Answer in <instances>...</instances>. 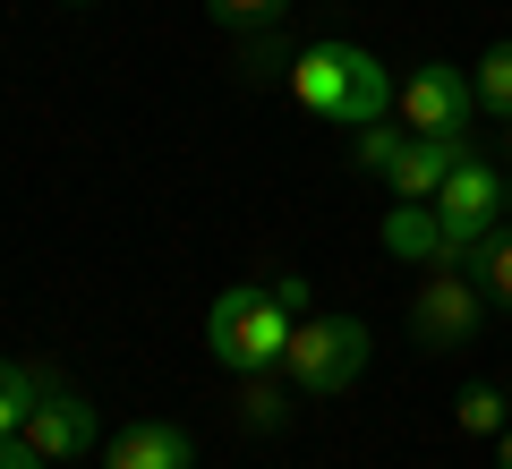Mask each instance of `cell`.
Masks as SVG:
<instances>
[{"label": "cell", "mask_w": 512, "mask_h": 469, "mask_svg": "<svg viewBox=\"0 0 512 469\" xmlns=\"http://www.w3.org/2000/svg\"><path fill=\"white\" fill-rule=\"evenodd\" d=\"M69 9H94V0H69Z\"/></svg>", "instance_id": "603a6c76"}, {"label": "cell", "mask_w": 512, "mask_h": 469, "mask_svg": "<svg viewBox=\"0 0 512 469\" xmlns=\"http://www.w3.org/2000/svg\"><path fill=\"white\" fill-rule=\"evenodd\" d=\"M393 120H402L410 137H461V128L478 120L470 69H453V60H419V69L393 86Z\"/></svg>", "instance_id": "5b68a950"}, {"label": "cell", "mask_w": 512, "mask_h": 469, "mask_svg": "<svg viewBox=\"0 0 512 469\" xmlns=\"http://www.w3.org/2000/svg\"><path fill=\"white\" fill-rule=\"evenodd\" d=\"M461 273H470V282L487 290V307H495V316H512V222L478 239V248L461 256Z\"/></svg>", "instance_id": "8fae6325"}, {"label": "cell", "mask_w": 512, "mask_h": 469, "mask_svg": "<svg viewBox=\"0 0 512 469\" xmlns=\"http://www.w3.org/2000/svg\"><path fill=\"white\" fill-rule=\"evenodd\" d=\"M26 444L43 452V461H86L94 444H103V410H94L86 393H69V384H52V393L35 401V418H26Z\"/></svg>", "instance_id": "52a82bcc"}, {"label": "cell", "mask_w": 512, "mask_h": 469, "mask_svg": "<svg viewBox=\"0 0 512 469\" xmlns=\"http://www.w3.org/2000/svg\"><path fill=\"white\" fill-rule=\"evenodd\" d=\"M0 469H52V461H43L26 435H0Z\"/></svg>", "instance_id": "ffe728a7"}, {"label": "cell", "mask_w": 512, "mask_h": 469, "mask_svg": "<svg viewBox=\"0 0 512 469\" xmlns=\"http://www.w3.org/2000/svg\"><path fill=\"white\" fill-rule=\"evenodd\" d=\"M265 290H274L291 316H316V290H308V273H265Z\"/></svg>", "instance_id": "d6986e66"}, {"label": "cell", "mask_w": 512, "mask_h": 469, "mask_svg": "<svg viewBox=\"0 0 512 469\" xmlns=\"http://www.w3.org/2000/svg\"><path fill=\"white\" fill-rule=\"evenodd\" d=\"M393 86H402V77L384 69L367 43H308V52L291 60V103L308 111V120L342 128V137L393 120Z\"/></svg>", "instance_id": "6da1fadb"}, {"label": "cell", "mask_w": 512, "mask_h": 469, "mask_svg": "<svg viewBox=\"0 0 512 469\" xmlns=\"http://www.w3.org/2000/svg\"><path fill=\"white\" fill-rule=\"evenodd\" d=\"M402 145H410V128H402V120H376V128H359V137H350V171H367V180H384Z\"/></svg>", "instance_id": "e0dca14e"}, {"label": "cell", "mask_w": 512, "mask_h": 469, "mask_svg": "<svg viewBox=\"0 0 512 469\" xmlns=\"http://www.w3.org/2000/svg\"><path fill=\"white\" fill-rule=\"evenodd\" d=\"M52 393V376L26 359H0V435H26V418H35V401Z\"/></svg>", "instance_id": "5bb4252c"}, {"label": "cell", "mask_w": 512, "mask_h": 469, "mask_svg": "<svg viewBox=\"0 0 512 469\" xmlns=\"http://www.w3.org/2000/svg\"><path fill=\"white\" fill-rule=\"evenodd\" d=\"M487 325H495L487 290L461 265H427L419 299H410V342H419V359H470L487 342Z\"/></svg>", "instance_id": "277c9868"}, {"label": "cell", "mask_w": 512, "mask_h": 469, "mask_svg": "<svg viewBox=\"0 0 512 469\" xmlns=\"http://www.w3.org/2000/svg\"><path fill=\"white\" fill-rule=\"evenodd\" d=\"M367 359H376V333H367L359 316H299L282 376H291L299 401H342V393H359Z\"/></svg>", "instance_id": "3957f363"}, {"label": "cell", "mask_w": 512, "mask_h": 469, "mask_svg": "<svg viewBox=\"0 0 512 469\" xmlns=\"http://www.w3.org/2000/svg\"><path fill=\"white\" fill-rule=\"evenodd\" d=\"M376 239H384V256H402V265H453V248H444V222H436V205H384V222H376Z\"/></svg>", "instance_id": "30bf717a"}, {"label": "cell", "mask_w": 512, "mask_h": 469, "mask_svg": "<svg viewBox=\"0 0 512 469\" xmlns=\"http://www.w3.org/2000/svg\"><path fill=\"white\" fill-rule=\"evenodd\" d=\"M239 427L248 435H282L291 427V376H239Z\"/></svg>", "instance_id": "7c38bea8"}, {"label": "cell", "mask_w": 512, "mask_h": 469, "mask_svg": "<svg viewBox=\"0 0 512 469\" xmlns=\"http://www.w3.org/2000/svg\"><path fill=\"white\" fill-rule=\"evenodd\" d=\"M291 325L299 316L265 282H231L205 307V350H214V367H231V376H274V367L291 359Z\"/></svg>", "instance_id": "7a4b0ae2"}, {"label": "cell", "mask_w": 512, "mask_h": 469, "mask_svg": "<svg viewBox=\"0 0 512 469\" xmlns=\"http://www.w3.org/2000/svg\"><path fill=\"white\" fill-rule=\"evenodd\" d=\"M504 393H512V376H504Z\"/></svg>", "instance_id": "cb8c5ba5"}, {"label": "cell", "mask_w": 512, "mask_h": 469, "mask_svg": "<svg viewBox=\"0 0 512 469\" xmlns=\"http://www.w3.org/2000/svg\"><path fill=\"white\" fill-rule=\"evenodd\" d=\"M470 86H478V111L512 128V35H504V43H487V52L470 60Z\"/></svg>", "instance_id": "9a60e30c"}, {"label": "cell", "mask_w": 512, "mask_h": 469, "mask_svg": "<svg viewBox=\"0 0 512 469\" xmlns=\"http://www.w3.org/2000/svg\"><path fill=\"white\" fill-rule=\"evenodd\" d=\"M495 469H512V427H504V435H495Z\"/></svg>", "instance_id": "44dd1931"}, {"label": "cell", "mask_w": 512, "mask_h": 469, "mask_svg": "<svg viewBox=\"0 0 512 469\" xmlns=\"http://www.w3.org/2000/svg\"><path fill=\"white\" fill-rule=\"evenodd\" d=\"M291 60L299 52H282V26L274 35H239V77H248V86H274V77L291 86Z\"/></svg>", "instance_id": "ac0fdd59"}, {"label": "cell", "mask_w": 512, "mask_h": 469, "mask_svg": "<svg viewBox=\"0 0 512 469\" xmlns=\"http://www.w3.org/2000/svg\"><path fill=\"white\" fill-rule=\"evenodd\" d=\"M470 154H478L470 128H461V137H410L402 154H393V171H384V188H393L402 205H427V197H436V188L453 180L461 163H470Z\"/></svg>", "instance_id": "ba28073f"}, {"label": "cell", "mask_w": 512, "mask_h": 469, "mask_svg": "<svg viewBox=\"0 0 512 469\" xmlns=\"http://www.w3.org/2000/svg\"><path fill=\"white\" fill-rule=\"evenodd\" d=\"M427 205H436V222H444V248H453V265H461V256H470L487 231H504V222H512V214H504V180H495L487 154H470V163H461Z\"/></svg>", "instance_id": "8992f818"}, {"label": "cell", "mask_w": 512, "mask_h": 469, "mask_svg": "<svg viewBox=\"0 0 512 469\" xmlns=\"http://www.w3.org/2000/svg\"><path fill=\"white\" fill-rule=\"evenodd\" d=\"M504 154H512V137H504ZM504 214H512V171H504Z\"/></svg>", "instance_id": "7402d4cb"}, {"label": "cell", "mask_w": 512, "mask_h": 469, "mask_svg": "<svg viewBox=\"0 0 512 469\" xmlns=\"http://www.w3.org/2000/svg\"><path fill=\"white\" fill-rule=\"evenodd\" d=\"M103 469H197V444L171 418H128L103 435Z\"/></svg>", "instance_id": "9c48e42d"}, {"label": "cell", "mask_w": 512, "mask_h": 469, "mask_svg": "<svg viewBox=\"0 0 512 469\" xmlns=\"http://www.w3.org/2000/svg\"><path fill=\"white\" fill-rule=\"evenodd\" d=\"M453 427L470 435V444H495V435L512 427V393H504V384H461V401H453Z\"/></svg>", "instance_id": "4fadbf2b"}, {"label": "cell", "mask_w": 512, "mask_h": 469, "mask_svg": "<svg viewBox=\"0 0 512 469\" xmlns=\"http://www.w3.org/2000/svg\"><path fill=\"white\" fill-rule=\"evenodd\" d=\"M205 18H214L222 35H274V26L291 18V0H205Z\"/></svg>", "instance_id": "2e32d148"}]
</instances>
